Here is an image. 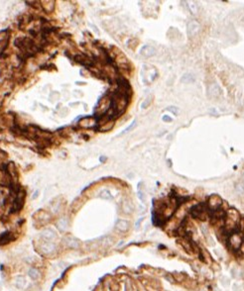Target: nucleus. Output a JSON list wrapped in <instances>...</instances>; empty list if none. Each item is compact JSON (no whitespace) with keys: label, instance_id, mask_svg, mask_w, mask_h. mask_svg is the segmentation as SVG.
Returning <instances> with one entry per match:
<instances>
[{"label":"nucleus","instance_id":"9","mask_svg":"<svg viewBox=\"0 0 244 291\" xmlns=\"http://www.w3.org/2000/svg\"><path fill=\"white\" fill-rule=\"evenodd\" d=\"M220 204H221V199H220L219 196L212 195V196L209 197V199H208V207L211 208V210L216 211L220 207Z\"/></svg>","mask_w":244,"mask_h":291},{"label":"nucleus","instance_id":"19","mask_svg":"<svg viewBox=\"0 0 244 291\" xmlns=\"http://www.w3.org/2000/svg\"><path fill=\"white\" fill-rule=\"evenodd\" d=\"M194 80H196L194 75L193 73H185L181 78V81L183 83H187H187H193V82H194Z\"/></svg>","mask_w":244,"mask_h":291},{"label":"nucleus","instance_id":"27","mask_svg":"<svg viewBox=\"0 0 244 291\" xmlns=\"http://www.w3.org/2000/svg\"><path fill=\"white\" fill-rule=\"evenodd\" d=\"M6 40H8V32L6 30H3V31L0 32V43H2V42Z\"/></svg>","mask_w":244,"mask_h":291},{"label":"nucleus","instance_id":"16","mask_svg":"<svg viewBox=\"0 0 244 291\" xmlns=\"http://www.w3.org/2000/svg\"><path fill=\"white\" fill-rule=\"evenodd\" d=\"M115 228L120 232H125L129 228V223L126 220H119L115 224Z\"/></svg>","mask_w":244,"mask_h":291},{"label":"nucleus","instance_id":"31","mask_svg":"<svg viewBox=\"0 0 244 291\" xmlns=\"http://www.w3.org/2000/svg\"><path fill=\"white\" fill-rule=\"evenodd\" d=\"M172 118L170 116H168V115H164L163 116V121L164 122H172Z\"/></svg>","mask_w":244,"mask_h":291},{"label":"nucleus","instance_id":"22","mask_svg":"<svg viewBox=\"0 0 244 291\" xmlns=\"http://www.w3.org/2000/svg\"><path fill=\"white\" fill-rule=\"evenodd\" d=\"M235 191L237 192L239 195L244 194V182L243 181H237L234 185Z\"/></svg>","mask_w":244,"mask_h":291},{"label":"nucleus","instance_id":"2","mask_svg":"<svg viewBox=\"0 0 244 291\" xmlns=\"http://www.w3.org/2000/svg\"><path fill=\"white\" fill-rule=\"evenodd\" d=\"M157 69L152 66H144L143 69H142V77H143V81L146 84H150L152 83L157 77Z\"/></svg>","mask_w":244,"mask_h":291},{"label":"nucleus","instance_id":"11","mask_svg":"<svg viewBox=\"0 0 244 291\" xmlns=\"http://www.w3.org/2000/svg\"><path fill=\"white\" fill-rule=\"evenodd\" d=\"M140 54L145 58H150V56H153L156 54V49L152 46H144L141 49Z\"/></svg>","mask_w":244,"mask_h":291},{"label":"nucleus","instance_id":"15","mask_svg":"<svg viewBox=\"0 0 244 291\" xmlns=\"http://www.w3.org/2000/svg\"><path fill=\"white\" fill-rule=\"evenodd\" d=\"M41 5H42V8H44V10L46 11L47 13H51L55 8V1H51V0L41 1Z\"/></svg>","mask_w":244,"mask_h":291},{"label":"nucleus","instance_id":"23","mask_svg":"<svg viewBox=\"0 0 244 291\" xmlns=\"http://www.w3.org/2000/svg\"><path fill=\"white\" fill-rule=\"evenodd\" d=\"M28 274H29V276L31 278H33V279H37L40 276L39 271H38V269H36V268H31V269L29 270Z\"/></svg>","mask_w":244,"mask_h":291},{"label":"nucleus","instance_id":"20","mask_svg":"<svg viewBox=\"0 0 244 291\" xmlns=\"http://www.w3.org/2000/svg\"><path fill=\"white\" fill-rule=\"evenodd\" d=\"M229 242H230V245H236V248H238L240 245V244H241L242 239H241V237L238 235V234H233V235L230 237Z\"/></svg>","mask_w":244,"mask_h":291},{"label":"nucleus","instance_id":"17","mask_svg":"<svg viewBox=\"0 0 244 291\" xmlns=\"http://www.w3.org/2000/svg\"><path fill=\"white\" fill-rule=\"evenodd\" d=\"M67 227H69V221H67V218H61L57 222V228L61 230V231H66Z\"/></svg>","mask_w":244,"mask_h":291},{"label":"nucleus","instance_id":"12","mask_svg":"<svg viewBox=\"0 0 244 291\" xmlns=\"http://www.w3.org/2000/svg\"><path fill=\"white\" fill-rule=\"evenodd\" d=\"M40 249L41 252H45V254H51V252H53L56 249V245L51 243V242H46V243L41 245Z\"/></svg>","mask_w":244,"mask_h":291},{"label":"nucleus","instance_id":"3","mask_svg":"<svg viewBox=\"0 0 244 291\" xmlns=\"http://www.w3.org/2000/svg\"><path fill=\"white\" fill-rule=\"evenodd\" d=\"M115 62L120 69H128L129 60L126 59V56L120 51H117V54H115Z\"/></svg>","mask_w":244,"mask_h":291},{"label":"nucleus","instance_id":"33","mask_svg":"<svg viewBox=\"0 0 244 291\" xmlns=\"http://www.w3.org/2000/svg\"><path fill=\"white\" fill-rule=\"evenodd\" d=\"M243 175H244V174H243Z\"/></svg>","mask_w":244,"mask_h":291},{"label":"nucleus","instance_id":"25","mask_svg":"<svg viewBox=\"0 0 244 291\" xmlns=\"http://www.w3.org/2000/svg\"><path fill=\"white\" fill-rule=\"evenodd\" d=\"M99 196L101 198H103V199H112V196H111V194H110V192L108 191V190H102L100 192V194H99Z\"/></svg>","mask_w":244,"mask_h":291},{"label":"nucleus","instance_id":"7","mask_svg":"<svg viewBox=\"0 0 244 291\" xmlns=\"http://www.w3.org/2000/svg\"><path fill=\"white\" fill-rule=\"evenodd\" d=\"M191 214L194 215V217L200 218V219H204L205 214H206V210L205 207L202 205V204H200V205H196L194 207H193L191 209Z\"/></svg>","mask_w":244,"mask_h":291},{"label":"nucleus","instance_id":"24","mask_svg":"<svg viewBox=\"0 0 244 291\" xmlns=\"http://www.w3.org/2000/svg\"><path fill=\"white\" fill-rule=\"evenodd\" d=\"M16 286L17 287H19V288H22V287L24 286V284H25V278L23 277V276H18L17 278H16Z\"/></svg>","mask_w":244,"mask_h":291},{"label":"nucleus","instance_id":"5","mask_svg":"<svg viewBox=\"0 0 244 291\" xmlns=\"http://www.w3.org/2000/svg\"><path fill=\"white\" fill-rule=\"evenodd\" d=\"M198 31H200V24H198V22L196 20L190 21V23L187 24V35L190 37H194L198 33Z\"/></svg>","mask_w":244,"mask_h":291},{"label":"nucleus","instance_id":"14","mask_svg":"<svg viewBox=\"0 0 244 291\" xmlns=\"http://www.w3.org/2000/svg\"><path fill=\"white\" fill-rule=\"evenodd\" d=\"M122 211L124 212L125 214H131L133 212L134 210V207H133V204L129 200H124V201L122 202Z\"/></svg>","mask_w":244,"mask_h":291},{"label":"nucleus","instance_id":"30","mask_svg":"<svg viewBox=\"0 0 244 291\" xmlns=\"http://www.w3.org/2000/svg\"><path fill=\"white\" fill-rule=\"evenodd\" d=\"M138 196H139V199H140L142 202H145V195L143 192H142V190L138 191Z\"/></svg>","mask_w":244,"mask_h":291},{"label":"nucleus","instance_id":"13","mask_svg":"<svg viewBox=\"0 0 244 291\" xmlns=\"http://www.w3.org/2000/svg\"><path fill=\"white\" fill-rule=\"evenodd\" d=\"M64 244L67 245V247L73 248V249H77L80 247V241L77 240L76 238L74 237H67L64 240Z\"/></svg>","mask_w":244,"mask_h":291},{"label":"nucleus","instance_id":"8","mask_svg":"<svg viewBox=\"0 0 244 291\" xmlns=\"http://www.w3.org/2000/svg\"><path fill=\"white\" fill-rule=\"evenodd\" d=\"M78 125L81 128H85V129H89V128H93L96 125V120L92 117H85V118H82L80 122H78Z\"/></svg>","mask_w":244,"mask_h":291},{"label":"nucleus","instance_id":"1","mask_svg":"<svg viewBox=\"0 0 244 291\" xmlns=\"http://www.w3.org/2000/svg\"><path fill=\"white\" fill-rule=\"evenodd\" d=\"M111 98L109 96H104L99 100L98 104L95 108V114L97 116H102L104 114L109 111V109L111 108Z\"/></svg>","mask_w":244,"mask_h":291},{"label":"nucleus","instance_id":"6","mask_svg":"<svg viewBox=\"0 0 244 291\" xmlns=\"http://www.w3.org/2000/svg\"><path fill=\"white\" fill-rule=\"evenodd\" d=\"M220 93H221L220 88H219V86H218V84H217V83L213 82V83H211V84L208 85V94L209 97H211V98H217V97L220 95Z\"/></svg>","mask_w":244,"mask_h":291},{"label":"nucleus","instance_id":"26","mask_svg":"<svg viewBox=\"0 0 244 291\" xmlns=\"http://www.w3.org/2000/svg\"><path fill=\"white\" fill-rule=\"evenodd\" d=\"M152 99H153V96L152 95H150V96H148L146 99L144 100V102L142 103V108L143 109H146L150 104H151V101H152Z\"/></svg>","mask_w":244,"mask_h":291},{"label":"nucleus","instance_id":"10","mask_svg":"<svg viewBox=\"0 0 244 291\" xmlns=\"http://www.w3.org/2000/svg\"><path fill=\"white\" fill-rule=\"evenodd\" d=\"M41 237H42L44 240H46L47 242H51L56 239L57 234H56V232L53 229H46L41 233Z\"/></svg>","mask_w":244,"mask_h":291},{"label":"nucleus","instance_id":"4","mask_svg":"<svg viewBox=\"0 0 244 291\" xmlns=\"http://www.w3.org/2000/svg\"><path fill=\"white\" fill-rule=\"evenodd\" d=\"M74 60H76L77 63H80L81 65H84V66H91L93 65V62L92 59L89 58L88 56H86L84 54H77L74 56Z\"/></svg>","mask_w":244,"mask_h":291},{"label":"nucleus","instance_id":"32","mask_svg":"<svg viewBox=\"0 0 244 291\" xmlns=\"http://www.w3.org/2000/svg\"><path fill=\"white\" fill-rule=\"evenodd\" d=\"M2 139H3V134L0 132V140H2Z\"/></svg>","mask_w":244,"mask_h":291},{"label":"nucleus","instance_id":"18","mask_svg":"<svg viewBox=\"0 0 244 291\" xmlns=\"http://www.w3.org/2000/svg\"><path fill=\"white\" fill-rule=\"evenodd\" d=\"M114 126V121L113 120H108L107 122L103 123V125H101L99 127V131L100 132H108L110 131Z\"/></svg>","mask_w":244,"mask_h":291},{"label":"nucleus","instance_id":"29","mask_svg":"<svg viewBox=\"0 0 244 291\" xmlns=\"http://www.w3.org/2000/svg\"><path fill=\"white\" fill-rule=\"evenodd\" d=\"M135 125H136V120H134V121H133V122H132V124H131V125H130V126H129L128 128H127V129H125L124 131H123V132H122V134H125V133H127V132H129V131H130L131 129H133V128H134V126H135Z\"/></svg>","mask_w":244,"mask_h":291},{"label":"nucleus","instance_id":"28","mask_svg":"<svg viewBox=\"0 0 244 291\" xmlns=\"http://www.w3.org/2000/svg\"><path fill=\"white\" fill-rule=\"evenodd\" d=\"M167 110H168L169 112H172L173 114H175V115H178V114H179V108L176 107V106H170V107H168Z\"/></svg>","mask_w":244,"mask_h":291},{"label":"nucleus","instance_id":"21","mask_svg":"<svg viewBox=\"0 0 244 291\" xmlns=\"http://www.w3.org/2000/svg\"><path fill=\"white\" fill-rule=\"evenodd\" d=\"M187 6H189V10L191 11V14L196 15V14L198 13V3H197L196 1H187Z\"/></svg>","mask_w":244,"mask_h":291}]
</instances>
